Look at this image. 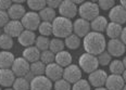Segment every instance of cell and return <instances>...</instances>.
I'll use <instances>...</instances> for the list:
<instances>
[{
	"label": "cell",
	"instance_id": "obj_28",
	"mask_svg": "<svg viewBox=\"0 0 126 90\" xmlns=\"http://www.w3.org/2000/svg\"><path fill=\"white\" fill-rule=\"evenodd\" d=\"M64 41L62 40V39L60 38H53L50 40V45H49V50H50L51 52H53L54 54L59 53V52H61L64 50Z\"/></svg>",
	"mask_w": 126,
	"mask_h": 90
},
{
	"label": "cell",
	"instance_id": "obj_49",
	"mask_svg": "<svg viewBox=\"0 0 126 90\" xmlns=\"http://www.w3.org/2000/svg\"><path fill=\"white\" fill-rule=\"evenodd\" d=\"M4 90H13V89H11V88H7V89H4Z\"/></svg>",
	"mask_w": 126,
	"mask_h": 90
},
{
	"label": "cell",
	"instance_id": "obj_50",
	"mask_svg": "<svg viewBox=\"0 0 126 90\" xmlns=\"http://www.w3.org/2000/svg\"><path fill=\"white\" fill-rule=\"evenodd\" d=\"M0 35H1V30H0Z\"/></svg>",
	"mask_w": 126,
	"mask_h": 90
},
{
	"label": "cell",
	"instance_id": "obj_5",
	"mask_svg": "<svg viewBox=\"0 0 126 90\" xmlns=\"http://www.w3.org/2000/svg\"><path fill=\"white\" fill-rule=\"evenodd\" d=\"M21 23H22L24 30L34 31V30H38L39 25H40V23H41V20H40V17H39V14L37 12L30 11V12L25 13V15L23 16L22 20H21Z\"/></svg>",
	"mask_w": 126,
	"mask_h": 90
},
{
	"label": "cell",
	"instance_id": "obj_18",
	"mask_svg": "<svg viewBox=\"0 0 126 90\" xmlns=\"http://www.w3.org/2000/svg\"><path fill=\"white\" fill-rule=\"evenodd\" d=\"M7 12H8L10 20H12V21H21L26 13L25 8L22 4H19V3H13Z\"/></svg>",
	"mask_w": 126,
	"mask_h": 90
},
{
	"label": "cell",
	"instance_id": "obj_35",
	"mask_svg": "<svg viewBox=\"0 0 126 90\" xmlns=\"http://www.w3.org/2000/svg\"><path fill=\"white\" fill-rule=\"evenodd\" d=\"M54 59H56V54L51 52L50 50H46L40 53V61L45 65H49L51 63H54Z\"/></svg>",
	"mask_w": 126,
	"mask_h": 90
},
{
	"label": "cell",
	"instance_id": "obj_24",
	"mask_svg": "<svg viewBox=\"0 0 126 90\" xmlns=\"http://www.w3.org/2000/svg\"><path fill=\"white\" fill-rule=\"evenodd\" d=\"M123 27L122 25L116 24V23L110 22L107 26V36L109 37L110 39H119L121 37V34H122Z\"/></svg>",
	"mask_w": 126,
	"mask_h": 90
},
{
	"label": "cell",
	"instance_id": "obj_6",
	"mask_svg": "<svg viewBox=\"0 0 126 90\" xmlns=\"http://www.w3.org/2000/svg\"><path fill=\"white\" fill-rule=\"evenodd\" d=\"M107 51L111 57H122L126 51V46L121 41V39H110L107 42Z\"/></svg>",
	"mask_w": 126,
	"mask_h": 90
},
{
	"label": "cell",
	"instance_id": "obj_36",
	"mask_svg": "<svg viewBox=\"0 0 126 90\" xmlns=\"http://www.w3.org/2000/svg\"><path fill=\"white\" fill-rule=\"evenodd\" d=\"M97 59H98V63L99 65L101 66H107L110 65V63L112 62V57L108 53V51H103L102 53H100L99 55H97Z\"/></svg>",
	"mask_w": 126,
	"mask_h": 90
},
{
	"label": "cell",
	"instance_id": "obj_38",
	"mask_svg": "<svg viewBox=\"0 0 126 90\" xmlns=\"http://www.w3.org/2000/svg\"><path fill=\"white\" fill-rule=\"evenodd\" d=\"M54 90H72V86L64 78L54 81Z\"/></svg>",
	"mask_w": 126,
	"mask_h": 90
},
{
	"label": "cell",
	"instance_id": "obj_3",
	"mask_svg": "<svg viewBox=\"0 0 126 90\" xmlns=\"http://www.w3.org/2000/svg\"><path fill=\"white\" fill-rule=\"evenodd\" d=\"M99 11L100 9L98 7V3L93 1L84 2L83 4L78 7V14H79L80 18L88 21L89 23L99 16Z\"/></svg>",
	"mask_w": 126,
	"mask_h": 90
},
{
	"label": "cell",
	"instance_id": "obj_7",
	"mask_svg": "<svg viewBox=\"0 0 126 90\" xmlns=\"http://www.w3.org/2000/svg\"><path fill=\"white\" fill-rule=\"evenodd\" d=\"M59 13L62 17L71 20V18L75 17L78 13V7L71 0H64L61 2L59 7Z\"/></svg>",
	"mask_w": 126,
	"mask_h": 90
},
{
	"label": "cell",
	"instance_id": "obj_41",
	"mask_svg": "<svg viewBox=\"0 0 126 90\" xmlns=\"http://www.w3.org/2000/svg\"><path fill=\"white\" fill-rule=\"evenodd\" d=\"M12 4L13 2L10 1V0H0V10L1 11H8Z\"/></svg>",
	"mask_w": 126,
	"mask_h": 90
},
{
	"label": "cell",
	"instance_id": "obj_25",
	"mask_svg": "<svg viewBox=\"0 0 126 90\" xmlns=\"http://www.w3.org/2000/svg\"><path fill=\"white\" fill-rule=\"evenodd\" d=\"M39 14V17H40L41 22H49V23H52L53 20L56 18V11L53 9L49 7H46L41 10L40 12L38 13Z\"/></svg>",
	"mask_w": 126,
	"mask_h": 90
},
{
	"label": "cell",
	"instance_id": "obj_48",
	"mask_svg": "<svg viewBox=\"0 0 126 90\" xmlns=\"http://www.w3.org/2000/svg\"><path fill=\"white\" fill-rule=\"evenodd\" d=\"M122 90H126V84L124 85V87H123V89H122Z\"/></svg>",
	"mask_w": 126,
	"mask_h": 90
},
{
	"label": "cell",
	"instance_id": "obj_17",
	"mask_svg": "<svg viewBox=\"0 0 126 90\" xmlns=\"http://www.w3.org/2000/svg\"><path fill=\"white\" fill-rule=\"evenodd\" d=\"M124 80H123L122 75H111L108 76L106 81V88L108 90H122L124 87Z\"/></svg>",
	"mask_w": 126,
	"mask_h": 90
},
{
	"label": "cell",
	"instance_id": "obj_10",
	"mask_svg": "<svg viewBox=\"0 0 126 90\" xmlns=\"http://www.w3.org/2000/svg\"><path fill=\"white\" fill-rule=\"evenodd\" d=\"M108 75L107 72H104L103 70H96L94 72L90 73L88 76V83L90 84V86L96 87V88H100V87L106 86Z\"/></svg>",
	"mask_w": 126,
	"mask_h": 90
},
{
	"label": "cell",
	"instance_id": "obj_45",
	"mask_svg": "<svg viewBox=\"0 0 126 90\" xmlns=\"http://www.w3.org/2000/svg\"><path fill=\"white\" fill-rule=\"evenodd\" d=\"M122 77H123V80H124V83L126 84V70L123 72V74H122Z\"/></svg>",
	"mask_w": 126,
	"mask_h": 90
},
{
	"label": "cell",
	"instance_id": "obj_11",
	"mask_svg": "<svg viewBox=\"0 0 126 90\" xmlns=\"http://www.w3.org/2000/svg\"><path fill=\"white\" fill-rule=\"evenodd\" d=\"M90 23L83 18H77L73 23V33L79 38H84L90 33Z\"/></svg>",
	"mask_w": 126,
	"mask_h": 90
},
{
	"label": "cell",
	"instance_id": "obj_22",
	"mask_svg": "<svg viewBox=\"0 0 126 90\" xmlns=\"http://www.w3.org/2000/svg\"><path fill=\"white\" fill-rule=\"evenodd\" d=\"M72 54L70 53L69 51H65V50H63V51L59 52V53L56 54V59H54V62L57 63L58 65H60L61 67H67L69 65L72 64Z\"/></svg>",
	"mask_w": 126,
	"mask_h": 90
},
{
	"label": "cell",
	"instance_id": "obj_9",
	"mask_svg": "<svg viewBox=\"0 0 126 90\" xmlns=\"http://www.w3.org/2000/svg\"><path fill=\"white\" fill-rule=\"evenodd\" d=\"M63 78L72 85L82 79V70L78 65L71 64L63 71Z\"/></svg>",
	"mask_w": 126,
	"mask_h": 90
},
{
	"label": "cell",
	"instance_id": "obj_1",
	"mask_svg": "<svg viewBox=\"0 0 126 90\" xmlns=\"http://www.w3.org/2000/svg\"><path fill=\"white\" fill-rule=\"evenodd\" d=\"M83 46L85 49L86 53L99 55L107 49V40L104 35L101 33H96V31H90L86 37H84Z\"/></svg>",
	"mask_w": 126,
	"mask_h": 90
},
{
	"label": "cell",
	"instance_id": "obj_33",
	"mask_svg": "<svg viewBox=\"0 0 126 90\" xmlns=\"http://www.w3.org/2000/svg\"><path fill=\"white\" fill-rule=\"evenodd\" d=\"M27 6L33 12H40L44 8L47 7V2L45 0H28Z\"/></svg>",
	"mask_w": 126,
	"mask_h": 90
},
{
	"label": "cell",
	"instance_id": "obj_12",
	"mask_svg": "<svg viewBox=\"0 0 126 90\" xmlns=\"http://www.w3.org/2000/svg\"><path fill=\"white\" fill-rule=\"evenodd\" d=\"M109 18L111 22L116 23V24L123 25L126 23V10L121 4H116L110 10Z\"/></svg>",
	"mask_w": 126,
	"mask_h": 90
},
{
	"label": "cell",
	"instance_id": "obj_40",
	"mask_svg": "<svg viewBox=\"0 0 126 90\" xmlns=\"http://www.w3.org/2000/svg\"><path fill=\"white\" fill-rule=\"evenodd\" d=\"M9 22H10V17L8 15V12L0 10V28L4 27Z\"/></svg>",
	"mask_w": 126,
	"mask_h": 90
},
{
	"label": "cell",
	"instance_id": "obj_14",
	"mask_svg": "<svg viewBox=\"0 0 126 90\" xmlns=\"http://www.w3.org/2000/svg\"><path fill=\"white\" fill-rule=\"evenodd\" d=\"M63 67L58 65L56 62L51 63L49 65H46V72H45V76L48 77L51 81H57L59 79L63 78Z\"/></svg>",
	"mask_w": 126,
	"mask_h": 90
},
{
	"label": "cell",
	"instance_id": "obj_20",
	"mask_svg": "<svg viewBox=\"0 0 126 90\" xmlns=\"http://www.w3.org/2000/svg\"><path fill=\"white\" fill-rule=\"evenodd\" d=\"M15 61V57L10 51H0V70L11 68Z\"/></svg>",
	"mask_w": 126,
	"mask_h": 90
},
{
	"label": "cell",
	"instance_id": "obj_19",
	"mask_svg": "<svg viewBox=\"0 0 126 90\" xmlns=\"http://www.w3.org/2000/svg\"><path fill=\"white\" fill-rule=\"evenodd\" d=\"M17 40H19V44L21 45V46L25 47V48H28V47H32V46L35 45L36 35H35L34 31L24 30H23V33L19 36Z\"/></svg>",
	"mask_w": 126,
	"mask_h": 90
},
{
	"label": "cell",
	"instance_id": "obj_43",
	"mask_svg": "<svg viewBox=\"0 0 126 90\" xmlns=\"http://www.w3.org/2000/svg\"><path fill=\"white\" fill-rule=\"evenodd\" d=\"M120 39H121V41L123 42V44L126 46V26L124 28H123V30H122V34H121V37H120Z\"/></svg>",
	"mask_w": 126,
	"mask_h": 90
},
{
	"label": "cell",
	"instance_id": "obj_2",
	"mask_svg": "<svg viewBox=\"0 0 126 90\" xmlns=\"http://www.w3.org/2000/svg\"><path fill=\"white\" fill-rule=\"evenodd\" d=\"M73 34V23L69 18L57 16L52 22V35L56 38H66Z\"/></svg>",
	"mask_w": 126,
	"mask_h": 90
},
{
	"label": "cell",
	"instance_id": "obj_51",
	"mask_svg": "<svg viewBox=\"0 0 126 90\" xmlns=\"http://www.w3.org/2000/svg\"><path fill=\"white\" fill-rule=\"evenodd\" d=\"M0 90H1V86H0Z\"/></svg>",
	"mask_w": 126,
	"mask_h": 90
},
{
	"label": "cell",
	"instance_id": "obj_39",
	"mask_svg": "<svg viewBox=\"0 0 126 90\" xmlns=\"http://www.w3.org/2000/svg\"><path fill=\"white\" fill-rule=\"evenodd\" d=\"M114 6H115V2L113 0H100V1H98L99 9H102V10H104V11L111 10Z\"/></svg>",
	"mask_w": 126,
	"mask_h": 90
},
{
	"label": "cell",
	"instance_id": "obj_31",
	"mask_svg": "<svg viewBox=\"0 0 126 90\" xmlns=\"http://www.w3.org/2000/svg\"><path fill=\"white\" fill-rule=\"evenodd\" d=\"M49 45H50V39H49L48 37H44V36L36 37L35 47L40 52L46 51V50H49Z\"/></svg>",
	"mask_w": 126,
	"mask_h": 90
},
{
	"label": "cell",
	"instance_id": "obj_13",
	"mask_svg": "<svg viewBox=\"0 0 126 90\" xmlns=\"http://www.w3.org/2000/svg\"><path fill=\"white\" fill-rule=\"evenodd\" d=\"M52 81L45 75L36 76L31 81V90H51Z\"/></svg>",
	"mask_w": 126,
	"mask_h": 90
},
{
	"label": "cell",
	"instance_id": "obj_30",
	"mask_svg": "<svg viewBox=\"0 0 126 90\" xmlns=\"http://www.w3.org/2000/svg\"><path fill=\"white\" fill-rule=\"evenodd\" d=\"M110 72L113 75H122L125 71V67L123 65V62L121 60H113L109 65Z\"/></svg>",
	"mask_w": 126,
	"mask_h": 90
},
{
	"label": "cell",
	"instance_id": "obj_46",
	"mask_svg": "<svg viewBox=\"0 0 126 90\" xmlns=\"http://www.w3.org/2000/svg\"><path fill=\"white\" fill-rule=\"evenodd\" d=\"M122 62H123V65H124V67H125V70H126V57L122 60Z\"/></svg>",
	"mask_w": 126,
	"mask_h": 90
},
{
	"label": "cell",
	"instance_id": "obj_27",
	"mask_svg": "<svg viewBox=\"0 0 126 90\" xmlns=\"http://www.w3.org/2000/svg\"><path fill=\"white\" fill-rule=\"evenodd\" d=\"M30 72L33 74L34 76H43L45 75V72H46V65L41 62L40 60L37 61V62L32 63L30 66Z\"/></svg>",
	"mask_w": 126,
	"mask_h": 90
},
{
	"label": "cell",
	"instance_id": "obj_44",
	"mask_svg": "<svg viewBox=\"0 0 126 90\" xmlns=\"http://www.w3.org/2000/svg\"><path fill=\"white\" fill-rule=\"evenodd\" d=\"M121 6L126 10V0H122V1H121Z\"/></svg>",
	"mask_w": 126,
	"mask_h": 90
},
{
	"label": "cell",
	"instance_id": "obj_4",
	"mask_svg": "<svg viewBox=\"0 0 126 90\" xmlns=\"http://www.w3.org/2000/svg\"><path fill=\"white\" fill-rule=\"evenodd\" d=\"M78 66L83 72L87 73L88 75L90 73L94 72L96 70H98V59H97L96 55L89 54V53H83L78 59Z\"/></svg>",
	"mask_w": 126,
	"mask_h": 90
},
{
	"label": "cell",
	"instance_id": "obj_26",
	"mask_svg": "<svg viewBox=\"0 0 126 90\" xmlns=\"http://www.w3.org/2000/svg\"><path fill=\"white\" fill-rule=\"evenodd\" d=\"M64 45H65V47H67L71 50H76L79 48V46H80V38L73 33L64 39Z\"/></svg>",
	"mask_w": 126,
	"mask_h": 90
},
{
	"label": "cell",
	"instance_id": "obj_23",
	"mask_svg": "<svg viewBox=\"0 0 126 90\" xmlns=\"http://www.w3.org/2000/svg\"><path fill=\"white\" fill-rule=\"evenodd\" d=\"M108 20L102 15H99L98 17H96L94 21L90 22V28L93 30V31H96V33H101L107 30L108 26Z\"/></svg>",
	"mask_w": 126,
	"mask_h": 90
},
{
	"label": "cell",
	"instance_id": "obj_32",
	"mask_svg": "<svg viewBox=\"0 0 126 90\" xmlns=\"http://www.w3.org/2000/svg\"><path fill=\"white\" fill-rule=\"evenodd\" d=\"M13 47V38L7 34H1L0 35V49L2 51H8Z\"/></svg>",
	"mask_w": 126,
	"mask_h": 90
},
{
	"label": "cell",
	"instance_id": "obj_29",
	"mask_svg": "<svg viewBox=\"0 0 126 90\" xmlns=\"http://www.w3.org/2000/svg\"><path fill=\"white\" fill-rule=\"evenodd\" d=\"M13 90H31V83L25 77H16L12 86Z\"/></svg>",
	"mask_w": 126,
	"mask_h": 90
},
{
	"label": "cell",
	"instance_id": "obj_34",
	"mask_svg": "<svg viewBox=\"0 0 126 90\" xmlns=\"http://www.w3.org/2000/svg\"><path fill=\"white\" fill-rule=\"evenodd\" d=\"M38 31L40 36L49 37L52 35V23L49 22H41L38 27Z\"/></svg>",
	"mask_w": 126,
	"mask_h": 90
},
{
	"label": "cell",
	"instance_id": "obj_15",
	"mask_svg": "<svg viewBox=\"0 0 126 90\" xmlns=\"http://www.w3.org/2000/svg\"><path fill=\"white\" fill-rule=\"evenodd\" d=\"M23 30H24V27H23L21 21L10 20V22L3 27L4 34L9 35L10 37H12V38L13 37H17V38H19V36L23 33Z\"/></svg>",
	"mask_w": 126,
	"mask_h": 90
},
{
	"label": "cell",
	"instance_id": "obj_47",
	"mask_svg": "<svg viewBox=\"0 0 126 90\" xmlns=\"http://www.w3.org/2000/svg\"><path fill=\"white\" fill-rule=\"evenodd\" d=\"M94 90H108V89L106 88V87H100V88H96Z\"/></svg>",
	"mask_w": 126,
	"mask_h": 90
},
{
	"label": "cell",
	"instance_id": "obj_21",
	"mask_svg": "<svg viewBox=\"0 0 126 90\" xmlns=\"http://www.w3.org/2000/svg\"><path fill=\"white\" fill-rule=\"evenodd\" d=\"M40 53L41 52L35 46H32V47H28V48L24 49V51H23V58L30 64H32V63L37 62V61L40 60Z\"/></svg>",
	"mask_w": 126,
	"mask_h": 90
},
{
	"label": "cell",
	"instance_id": "obj_16",
	"mask_svg": "<svg viewBox=\"0 0 126 90\" xmlns=\"http://www.w3.org/2000/svg\"><path fill=\"white\" fill-rule=\"evenodd\" d=\"M16 76L12 72L11 68H7V70H0V86L10 88L13 86Z\"/></svg>",
	"mask_w": 126,
	"mask_h": 90
},
{
	"label": "cell",
	"instance_id": "obj_42",
	"mask_svg": "<svg viewBox=\"0 0 126 90\" xmlns=\"http://www.w3.org/2000/svg\"><path fill=\"white\" fill-rule=\"evenodd\" d=\"M47 2V7H49V8H51V9H59V7H60V4H61V2L62 1H60V0H50V1H46Z\"/></svg>",
	"mask_w": 126,
	"mask_h": 90
},
{
	"label": "cell",
	"instance_id": "obj_37",
	"mask_svg": "<svg viewBox=\"0 0 126 90\" xmlns=\"http://www.w3.org/2000/svg\"><path fill=\"white\" fill-rule=\"evenodd\" d=\"M91 86L88 83V80L86 79H80V80L76 81L75 84H73L72 86V90H90Z\"/></svg>",
	"mask_w": 126,
	"mask_h": 90
},
{
	"label": "cell",
	"instance_id": "obj_8",
	"mask_svg": "<svg viewBox=\"0 0 126 90\" xmlns=\"http://www.w3.org/2000/svg\"><path fill=\"white\" fill-rule=\"evenodd\" d=\"M30 66L31 64L23 57L15 58V61L13 63L11 70L16 77H25L30 73Z\"/></svg>",
	"mask_w": 126,
	"mask_h": 90
}]
</instances>
